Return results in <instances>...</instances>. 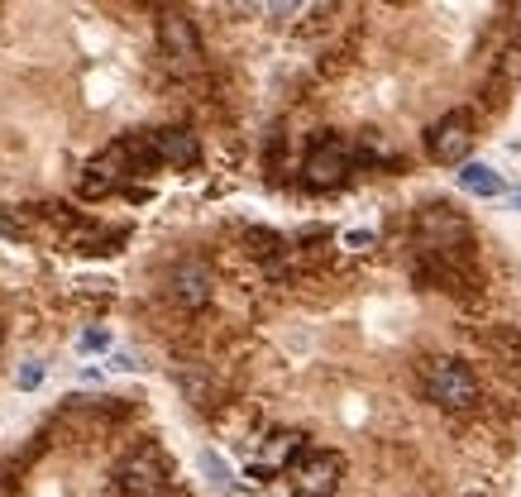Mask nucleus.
Returning <instances> with one entry per match:
<instances>
[{"instance_id":"1","label":"nucleus","mask_w":521,"mask_h":497,"mask_svg":"<svg viewBox=\"0 0 521 497\" xmlns=\"http://www.w3.org/2000/svg\"><path fill=\"white\" fill-rule=\"evenodd\" d=\"M421 392H426V402H435L440 411H469L478 407V378L469 364H459V359H426L421 364Z\"/></svg>"},{"instance_id":"2","label":"nucleus","mask_w":521,"mask_h":497,"mask_svg":"<svg viewBox=\"0 0 521 497\" xmlns=\"http://www.w3.org/2000/svg\"><path fill=\"white\" fill-rule=\"evenodd\" d=\"M416 249L421 254H459V249H474V230L450 201H431L416 211Z\"/></svg>"},{"instance_id":"3","label":"nucleus","mask_w":521,"mask_h":497,"mask_svg":"<svg viewBox=\"0 0 521 497\" xmlns=\"http://www.w3.org/2000/svg\"><path fill=\"white\" fill-rule=\"evenodd\" d=\"M349 173H354V149L345 139H321L302 163V182L311 192H335L349 182Z\"/></svg>"},{"instance_id":"4","label":"nucleus","mask_w":521,"mask_h":497,"mask_svg":"<svg viewBox=\"0 0 521 497\" xmlns=\"http://www.w3.org/2000/svg\"><path fill=\"white\" fill-rule=\"evenodd\" d=\"M469 149H474V115L469 110H445L426 130V153L445 168H459L469 158Z\"/></svg>"},{"instance_id":"5","label":"nucleus","mask_w":521,"mask_h":497,"mask_svg":"<svg viewBox=\"0 0 521 497\" xmlns=\"http://www.w3.org/2000/svg\"><path fill=\"white\" fill-rule=\"evenodd\" d=\"M340 469L345 464L335 450H302L292 459V488H297V497H335Z\"/></svg>"},{"instance_id":"6","label":"nucleus","mask_w":521,"mask_h":497,"mask_svg":"<svg viewBox=\"0 0 521 497\" xmlns=\"http://www.w3.org/2000/svg\"><path fill=\"white\" fill-rule=\"evenodd\" d=\"M120 488L125 497H163L168 493V464L158 445H139V450L120 464Z\"/></svg>"},{"instance_id":"7","label":"nucleus","mask_w":521,"mask_h":497,"mask_svg":"<svg viewBox=\"0 0 521 497\" xmlns=\"http://www.w3.org/2000/svg\"><path fill=\"white\" fill-rule=\"evenodd\" d=\"M125 177H130V158H125L120 144H110L101 158H91L87 163V173H82V196H87V201H101V196L120 192Z\"/></svg>"},{"instance_id":"8","label":"nucleus","mask_w":521,"mask_h":497,"mask_svg":"<svg viewBox=\"0 0 521 497\" xmlns=\"http://www.w3.org/2000/svg\"><path fill=\"white\" fill-rule=\"evenodd\" d=\"M211 287H216V278H211V268L206 263H177L173 278H168V292H173L177 306H187V311H201V306L211 302Z\"/></svg>"},{"instance_id":"9","label":"nucleus","mask_w":521,"mask_h":497,"mask_svg":"<svg viewBox=\"0 0 521 497\" xmlns=\"http://www.w3.org/2000/svg\"><path fill=\"white\" fill-rule=\"evenodd\" d=\"M158 44L163 53L173 58V63H196L201 58V39H196V24L182 15V10H168L163 20H158Z\"/></svg>"},{"instance_id":"10","label":"nucleus","mask_w":521,"mask_h":497,"mask_svg":"<svg viewBox=\"0 0 521 497\" xmlns=\"http://www.w3.org/2000/svg\"><path fill=\"white\" fill-rule=\"evenodd\" d=\"M153 158L163 163V168H196V158H201V144H196L192 130H153Z\"/></svg>"},{"instance_id":"11","label":"nucleus","mask_w":521,"mask_h":497,"mask_svg":"<svg viewBox=\"0 0 521 497\" xmlns=\"http://www.w3.org/2000/svg\"><path fill=\"white\" fill-rule=\"evenodd\" d=\"M455 182L464 187V192H474V196H502L507 192V182L498 177V168H493V163H474V158L459 163Z\"/></svg>"},{"instance_id":"12","label":"nucleus","mask_w":521,"mask_h":497,"mask_svg":"<svg viewBox=\"0 0 521 497\" xmlns=\"http://www.w3.org/2000/svg\"><path fill=\"white\" fill-rule=\"evenodd\" d=\"M302 431H273L268 440H263V469L273 474V469H283V464H292L297 454H302Z\"/></svg>"},{"instance_id":"13","label":"nucleus","mask_w":521,"mask_h":497,"mask_svg":"<svg viewBox=\"0 0 521 497\" xmlns=\"http://www.w3.org/2000/svg\"><path fill=\"white\" fill-rule=\"evenodd\" d=\"M244 249H249V259L273 263V259H283V254H287V239L278 235V230H263V225H249V230H244Z\"/></svg>"},{"instance_id":"14","label":"nucleus","mask_w":521,"mask_h":497,"mask_svg":"<svg viewBox=\"0 0 521 497\" xmlns=\"http://www.w3.org/2000/svg\"><path fill=\"white\" fill-rule=\"evenodd\" d=\"M196 464H201V474L211 478L220 493H235V478H230V469H225V459H220L216 450H201L196 454Z\"/></svg>"},{"instance_id":"15","label":"nucleus","mask_w":521,"mask_h":497,"mask_svg":"<svg viewBox=\"0 0 521 497\" xmlns=\"http://www.w3.org/2000/svg\"><path fill=\"white\" fill-rule=\"evenodd\" d=\"M216 421H220V431H225V435H235V440H249V431H254V411H249V407L220 411Z\"/></svg>"},{"instance_id":"16","label":"nucleus","mask_w":521,"mask_h":497,"mask_svg":"<svg viewBox=\"0 0 521 497\" xmlns=\"http://www.w3.org/2000/svg\"><path fill=\"white\" fill-rule=\"evenodd\" d=\"M39 383H44V364H39V359H29V364L20 368V388L29 392V388H39Z\"/></svg>"},{"instance_id":"17","label":"nucleus","mask_w":521,"mask_h":497,"mask_svg":"<svg viewBox=\"0 0 521 497\" xmlns=\"http://www.w3.org/2000/svg\"><path fill=\"white\" fill-rule=\"evenodd\" d=\"M110 345V330H106V325H96V330H87V335H82V349H87V354H91V349H106Z\"/></svg>"},{"instance_id":"18","label":"nucleus","mask_w":521,"mask_h":497,"mask_svg":"<svg viewBox=\"0 0 521 497\" xmlns=\"http://www.w3.org/2000/svg\"><path fill=\"white\" fill-rule=\"evenodd\" d=\"M110 368H115V373H134V368H144V364H139L134 354H125V349H120V354H110Z\"/></svg>"},{"instance_id":"19","label":"nucleus","mask_w":521,"mask_h":497,"mask_svg":"<svg viewBox=\"0 0 521 497\" xmlns=\"http://www.w3.org/2000/svg\"><path fill=\"white\" fill-rule=\"evenodd\" d=\"M0 235H5V239H24L29 230H24V225H20L15 216H0Z\"/></svg>"},{"instance_id":"20","label":"nucleus","mask_w":521,"mask_h":497,"mask_svg":"<svg viewBox=\"0 0 521 497\" xmlns=\"http://www.w3.org/2000/svg\"><path fill=\"white\" fill-rule=\"evenodd\" d=\"M345 244L349 249H373V230H349Z\"/></svg>"},{"instance_id":"21","label":"nucleus","mask_w":521,"mask_h":497,"mask_svg":"<svg viewBox=\"0 0 521 497\" xmlns=\"http://www.w3.org/2000/svg\"><path fill=\"white\" fill-rule=\"evenodd\" d=\"M512 206H517V211H521V192H512Z\"/></svg>"}]
</instances>
